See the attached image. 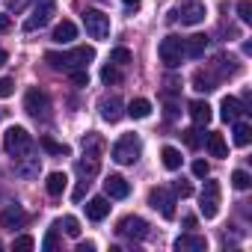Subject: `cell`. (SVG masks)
<instances>
[{"mask_svg":"<svg viewBox=\"0 0 252 252\" xmlns=\"http://www.w3.org/2000/svg\"><path fill=\"white\" fill-rule=\"evenodd\" d=\"M45 60H48V65H51V68L74 71V68H86V65L95 60V48H74V51H65V54L48 51V54H45Z\"/></svg>","mask_w":252,"mask_h":252,"instance_id":"cell-1","label":"cell"},{"mask_svg":"<svg viewBox=\"0 0 252 252\" xmlns=\"http://www.w3.org/2000/svg\"><path fill=\"white\" fill-rule=\"evenodd\" d=\"M205 51H208V36L196 33V36L184 39V57H190V60H199Z\"/></svg>","mask_w":252,"mask_h":252,"instance_id":"cell-18","label":"cell"},{"mask_svg":"<svg viewBox=\"0 0 252 252\" xmlns=\"http://www.w3.org/2000/svg\"><path fill=\"white\" fill-rule=\"evenodd\" d=\"M6 3H9V6H18V3H21V0H6Z\"/></svg>","mask_w":252,"mask_h":252,"instance_id":"cell-49","label":"cell"},{"mask_svg":"<svg viewBox=\"0 0 252 252\" xmlns=\"http://www.w3.org/2000/svg\"><path fill=\"white\" fill-rule=\"evenodd\" d=\"M231 184H234L237 190H249L252 178H249V172H243V169H234V172H231Z\"/></svg>","mask_w":252,"mask_h":252,"instance_id":"cell-33","label":"cell"},{"mask_svg":"<svg viewBox=\"0 0 252 252\" xmlns=\"http://www.w3.org/2000/svg\"><path fill=\"white\" fill-rule=\"evenodd\" d=\"M74 36H77V27H74L71 21H60V24L54 27V42H60V45L74 42Z\"/></svg>","mask_w":252,"mask_h":252,"instance_id":"cell-23","label":"cell"},{"mask_svg":"<svg viewBox=\"0 0 252 252\" xmlns=\"http://www.w3.org/2000/svg\"><path fill=\"white\" fill-rule=\"evenodd\" d=\"M175 193H178V196L184 199V196H190V193H193V187H190L187 181H178V184H175Z\"/></svg>","mask_w":252,"mask_h":252,"instance_id":"cell-43","label":"cell"},{"mask_svg":"<svg viewBox=\"0 0 252 252\" xmlns=\"http://www.w3.org/2000/svg\"><path fill=\"white\" fill-rule=\"evenodd\" d=\"M205 146H208V152H211V158H228V146H225V140H222V134H217V131H211V134L205 137Z\"/></svg>","mask_w":252,"mask_h":252,"instance_id":"cell-20","label":"cell"},{"mask_svg":"<svg viewBox=\"0 0 252 252\" xmlns=\"http://www.w3.org/2000/svg\"><path fill=\"white\" fill-rule=\"evenodd\" d=\"M98 169H101V158H98V152H86V149H83V158L77 160V175L89 181L92 175H98Z\"/></svg>","mask_w":252,"mask_h":252,"instance_id":"cell-14","label":"cell"},{"mask_svg":"<svg viewBox=\"0 0 252 252\" xmlns=\"http://www.w3.org/2000/svg\"><path fill=\"white\" fill-rule=\"evenodd\" d=\"M18 175H21V178H33V175H39V158H30L27 163H18Z\"/></svg>","mask_w":252,"mask_h":252,"instance_id":"cell-31","label":"cell"},{"mask_svg":"<svg viewBox=\"0 0 252 252\" xmlns=\"http://www.w3.org/2000/svg\"><path fill=\"white\" fill-rule=\"evenodd\" d=\"M101 3H104V0H101Z\"/></svg>","mask_w":252,"mask_h":252,"instance_id":"cell-50","label":"cell"},{"mask_svg":"<svg viewBox=\"0 0 252 252\" xmlns=\"http://www.w3.org/2000/svg\"><path fill=\"white\" fill-rule=\"evenodd\" d=\"M3 149L9 155H15V158H24L33 149V137L21 128V125H12V128L6 131V137H3Z\"/></svg>","mask_w":252,"mask_h":252,"instance_id":"cell-4","label":"cell"},{"mask_svg":"<svg viewBox=\"0 0 252 252\" xmlns=\"http://www.w3.org/2000/svg\"><path fill=\"white\" fill-rule=\"evenodd\" d=\"M54 12H57V0H36V6H33L30 18L24 21V30H27V33L42 30V27L54 18Z\"/></svg>","mask_w":252,"mask_h":252,"instance_id":"cell-5","label":"cell"},{"mask_svg":"<svg viewBox=\"0 0 252 252\" xmlns=\"http://www.w3.org/2000/svg\"><path fill=\"white\" fill-rule=\"evenodd\" d=\"M12 92H15V80L3 77V80H0V98H9Z\"/></svg>","mask_w":252,"mask_h":252,"instance_id":"cell-41","label":"cell"},{"mask_svg":"<svg viewBox=\"0 0 252 252\" xmlns=\"http://www.w3.org/2000/svg\"><path fill=\"white\" fill-rule=\"evenodd\" d=\"M86 187H89V181H86V178H83V181H80V184H77V190H74V193H71V199H74V202H80V199H83V193H86Z\"/></svg>","mask_w":252,"mask_h":252,"instance_id":"cell-42","label":"cell"},{"mask_svg":"<svg viewBox=\"0 0 252 252\" xmlns=\"http://www.w3.org/2000/svg\"><path fill=\"white\" fill-rule=\"evenodd\" d=\"M104 193H107L110 199H128V196H131V184L125 181L122 175H107V178H104Z\"/></svg>","mask_w":252,"mask_h":252,"instance_id":"cell-12","label":"cell"},{"mask_svg":"<svg viewBox=\"0 0 252 252\" xmlns=\"http://www.w3.org/2000/svg\"><path fill=\"white\" fill-rule=\"evenodd\" d=\"M160 160H163V166H166L169 172L181 169V152H178V149H172V146H163V152H160Z\"/></svg>","mask_w":252,"mask_h":252,"instance_id":"cell-25","label":"cell"},{"mask_svg":"<svg viewBox=\"0 0 252 252\" xmlns=\"http://www.w3.org/2000/svg\"><path fill=\"white\" fill-rule=\"evenodd\" d=\"M57 246H60V231H57V222H54V225L48 228L45 240H42V249H45V252H54Z\"/></svg>","mask_w":252,"mask_h":252,"instance_id":"cell-30","label":"cell"},{"mask_svg":"<svg viewBox=\"0 0 252 252\" xmlns=\"http://www.w3.org/2000/svg\"><path fill=\"white\" fill-rule=\"evenodd\" d=\"M243 113H246V110H243L240 98H234V95H225V98H222V104H220V116H222V122H237Z\"/></svg>","mask_w":252,"mask_h":252,"instance_id":"cell-16","label":"cell"},{"mask_svg":"<svg viewBox=\"0 0 252 252\" xmlns=\"http://www.w3.org/2000/svg\"><path fill=\"white\" fill-rule=\"evenodd\" d=\"M193 175H196V178H208V175H211L208 160H196V163H193Z\"/></svg>","mask_w":252,"mask_h":252,"instance_id":"cell-40","label":"cell"},{"mask_svg":"<svg viewBox=\"0 0 252 252\" xmlns=\"http://www.w3.org/2000/svg\"><path fill=\"white\" fill-rule=\"evenodd\" d=\"M175 18H181V24H187V27L202 24V21H205V3H199V0H187Z\"/></svg>","mask_w":252,"mask_h":252,"instance_id":"cell-11","label":"cell"},{"mask_svg":"<svg viewBox=\"0 0 252 252\" xmlns=\"http://www.w3.org/2000/svg\"><path fill=\"white\" fill-rule=\"evenodd\" d=\"M83 27L92 39H107L110 36V15H104L98 9H86L83 12Z\"/></svg>","mask_w":252,"mask_h":252,"instance_id":"cell-8","label":"cell"},{"mask_svg":"<svg viewBox=\"0 0 252 252\" xmlns=\"http://www.w3.org/2000/svg\"><path fill=\"white\" fill-rule=\"evenodd\" d=\"M65 187H68L65 172H51V175H48V181H45V190H48L51 196H63V193H65Z\"/></svg>","mask_w":252,"mask_h":252,"instance_id":"cell-24","label":"cell"},{"mask_svg":"<svg viewBox=\"0 0 252 252\" xmlns=\"http://www.w3.org/2000/svg\"><path fill=\"white\" fill-rule=\"evenodd\" d=\"M107 63H113V65H119V68H125L131 63V51L128 48H116V51H110V60Z\"/></svg>","mask_w":252,"mask_h":252,"instance_id":"cell-29","label":"cell"},{"mask_svg":"<svg viewBox=\"0 0 252 252\" xmlns=\"http://www.w3.org/2000/svg\"><path fill=\"white\" fill-rule=\"evenodd\" d=\"M12 27V21H9V15H0V33H6Z\"/></svg>","mask_w":252,"mask_h":252,"instance_id":"cell-44","label":"cell"},{"mask_svg":"<svg viewBox=\"0 0 252 252\" xmlns=\"http://www.w3.org/2000/svg\"><path fill=\"white\" fill-rule=\"evenodd\" d=\"M237 15H240V21H252V3H249V0H240V3H237Z\"/></svg>","mask_w":252,"mask_h":252,"instance_id":"cell-38","label":"cell"},{"mask_svg":"<svg viewBox=\"0 0 252 252\" xmlns=\"http://www.w3.org/2000/svg\"><path fill=\"white\" fill-rule=\"evenodd\" d=\"M184 228H196V217H184Z\"/></svg>","mask_w":252,"mask_h":252,"instance_id":"cell-45","label":"cell"},{"mask_svg":"<svg viewBox=\"0 0 252 252\" xmlns=\"http://www.w3.org/2000/svg\"><path fill=\"white\" fill-rule=\"evenodd\" d=\"M113 160L116 163H122V166H131V163H137L140 160V155H143V143H140V137L137 134H125V137H119L116 140V146H113Z\"/></svg>","mask_w":252,"mask_h":252,"instance_id":"cell-2","label":"cell"},{"mask_svg":"<svg viewBox=\"0 0 252 252\" xmlns=\"http://www.w3.org/2000/svg\"><path fill=\"white\" fill-rule=\"evenodd\" d=\"M175 249L178 252H205L208 249V240L202 234H181L175 240Z\"/></svg>","mask_w":252,"mask_h":252,"instance_id":"cell-17","label":"cell"},{"mask_svg":"<svg viewBox=\"0 0 252 252\" xmlns=\"http://www.w3.org/2000/svg\"><path fill=\"white\" fill-rule=\"evenodd\" d=\"M6 60H9V57H6V51H3V48H0V68H3V65H6Z\"/></svg>","mask_w":252,"mask_h":252,"instance_id":"cell-47","label":"cell"},{"mask_svg":"<svg viewBox=\"0 0 252 252\" xmlns=\"http://www.w3.org/2000/svg\"><path fill=\"white\" fill-rule=\"evenodd\" d=\"M125 104H122V98H116V95H110V98H101V104H98V110H101V119L104 122H119L122 116H125V110H122Z\"/></svg>","mask_w":252,"mask_h":252,"instance_id":"cell-13","label":"cell"},{"mask_svg":"<svg viewBox=\"0 0 252 252\" xmlns=\"http://www.w3.org/2000/svg\"><path fill=\"white\" fill-rule=\"evenodd\" d=\"M71 74V80L77 83V86H89V74H86V68H74V71H68Z\"/></svg>","mask_w":252,"mask_h":252,"instance_id":"cell-39","label":"cell"},{"mask_svg":"<svg viewBox=\"0 0 252 252\" xmlns=\"http://www.w3.org/2000/svg\"><path fill=\"white\" fill-rule=\"evenodd\" d=\"M211 104L208 101H190V119L196 122V125H208L211 122Z\"/></svg>","mask_w":252,"mask_h":252,"instance_id":"cell-21","label":"cell"},{"mask_svg":"<svg viewBox=\"0 0 252 252\" xmlns=\"http://www.w3.org/2000/svg\"><path fill=\"white\" fill-rule=\"evenodd\" d=\"M184 143H187L190 149H199V146L205 143V137H202L199 128H190V131H184Z\"/></svg>","mask_w":252,"mask_h":252,"instance_id":"cell-34","label":"cell"},{"mask_svg":"<svg viewBox=\"0 0 252 252\" xmlns=\"http://www.w3.org/2000/svg\"><path fill=\"white\" fill-rule=\"evenodd\" d=\"M199 211L205 220H214L220 214V184L217 181H205V187L199 193Z\"/></svg>","mask_w":252,"mask_h":252,"instance_id":"cell-6","label":"cell"},{"mask_svg":"<svg viewBox=\"0 0 252 252\" xmlns=\"http://www.w3.org/2000/svg\"><path fill=\"white\" fill-rule=\"evenodd\" d=\"M101 80H104V83H119V80H122V74H119V65L107 63V65L101 68Z\"/></svg>","mask_w":252,"mask_h":252,"instance_id":"cell-32","label":"cell"},{"mask_svg":"<svg viewBox=\"0 0 252 252\" xmlns=\"http://www.w3.org/2000/svg\"><path fill=\"white\" fill-rule=\"evenodd\" d=\"M158 57H160V63H163L166 68H178L181 60H184V39H181V36H166V39H160Z\"/></svg>","mask_w":252,"mask_h":252,"instance_id":"cell-3","label":"cell"},{"mask_svg":"<svg viewBox=\"0 0 252 252\" xmlns=\"http://www.w3.org/2000/svg\"><path fill=\"white\" fill-rule=\"evenodd\" d=\"M42 149H45V152H51V155H68V149H65V146H60V143H54L51 137H42Z\"/></svg>","mask_w":252,"mask_h":252,"instance_id":"cell-36","label":"cell"},{"mask_svg":"<svg viewBox=\"0 0 252 252\" xmlns=\"http://www.w3.org/2000/svg\"><path fill=\"white\" fill-rule=\"evenodd\" d=\"M33 246H36V240H33L30 234H21V237H15V240H12V249H18V252L33 249Z\"/></svg>","mask_w":252,"mask_h":252,"instance_id":"cell-37","label":"cell"},{"mask_svg":"<svg viewBox=\"0 0 252 252\" xmlns=\"http://www.w3.org/2000/svg\"><path fill=\"white\" fill-rule=\"evenodd\" d=\"M125 113H128L131 119H149V116H152V101H149V98H134Z\"/></svg>","mask_w":252,"mask_h":252,"instance_id":"cell-22","label":"cell"},{"mask_svg":"<svg viewBox=\"0 0 252 252\" xmlns=\"http://www.w3.org/2000/svg\"><path fill=\"white\" fill-rule=\"evenodd\" d=\"M107 214H110V202H107L104 196H95V199H89V202H86V217H89V220L101 222Z\"/></svg>","mask_w":252,"mask_h":252,"instance_id":"cell-19","label":"cell"},{"mask_svg":"<svg viewBox=\"0 0 252 252\" xmlns=\"http://www.w3.org/2000/svg\"><path fill=\"white\" fill-rule=\"evenodd\" d=\"M149 205H152L155 211H160L163 220H172V217H175V196H172L166 187H155V190L149 193Z\"/></svg>","mask_w":252,"mask_h":252,"instance_id":"cell-10","label":"cell"},{"mask_svg":"<svg viewBox=\"0 0 252 252\" xmlns=\"http://www.w3.org/2000/svg\"><path fill=\"white\" fill-rule=\"evenodd\" d=\"M214 68L220 71V77H231V74H237V63H234L231 57H217Z\"/></svg>","mask_w":252,"mask_h":252,"instance_id":"cell-28","label":"cell"},{"mask_svg":"<svg viewBox=\"0 0 252 252\" xmlns=\"http://www.w3.org/2000/svg\"><path fill=\"white\" fill-rule=\"evenodd\" d=\"M193 89H199V92H214V89H217V80H214L211 74H205V71H196V74H193Z\"/></svg>","mask_w":252,"mask_h":252,"instance_id":"cell-27","label":"cell"},{"mask_svg":"<svg viewBox=\"0 0 252 252\" xmlns=\"http://www.w3.org/2000/svg\"><path fill=\"white\" fill-rule=\"evenodd\" d=\"M92 249H95V243H80L77 246V252H92Z\"/></svg>","mask_w":252,"mask_h":252,"instance_id":"cell-46","label":"cell"},{"mask_svg":"<svg viewBox=\"0 0 252 252\" xmlns=\"http://www.w3.org/2000/svg\"><path fill=\"white\" fill-rule=\"evenodd\" d=\"M234 125V143L240 146V149H246L249 143H252V128L246 122H231Z\"/></svg>","mask_w":252,"mask_h":252,"instance_id":"cell-26","label":"cell"},{"mask_svg":"<svg viewBox=\"0 0 252 252\" xmlns=\"http://www.w3.org/2000/svg\"><path fill=\"white\" fill-rule=\"evenodd\" d=\"M27 222V214L18 208V205H9V208H3V211H0V228H21Z\"/></svg>","mask_w":252,"mask_h":252,"instance_id":"cell-15","label":"cell"},{"mask_svg":"<svg viewBox=\"0 0 252 252\" xmlns=\"http://www.w3.org/2000/svg\"><path fill=\"white\" fill-rule=\"evenodd\" d=\"M24 110H27L33 119H45L48 110H51V98H48V92L39 89V86L27 89V95H24Z\"/></svg>","mask_w":252,"mask_h":252,"instance_id":"cell-7","label":"cell"},{"mask_svg":"<svg viewBox=\"0 0 252 252\" xmlns=\"http://www.w3.org/2000/svg\"><path fill=\"white\" fill-rule=\"evenodd\" d=\"M116 234L125 237V240H143L149 234V222L143 217H125V220H119Z\"/></svg>","mask_w":252,"mask_h":252,"instance_id":"cell-9","label":"cell"},{"mask_svg":"<svg viewBox=\"0 0 252 252\" xmlns=\"http://www.w3.org/2000/svg\"><path fill=\"white\" fill-rule=\"evenodd\" d=\"M60 228H65V234H68V237H77V234H80V222H77L74 217L60 220Z\"/></svg>","mask_w":252,"mask_h":252,"instance_id":"cell-35","label":"cell"},{"mask_svg":"<svg viewBox=\"0 0 252 252\" xmlns=\"http://www.w3.org/2000/svg\"><path fill=\"white\" fill-rule=\"evenodd\" d=\"M122 3H125V6H137V3H140V0H122Z\"/></svg>","mask_w":252,"mask_h":252,"instance_id":"cell-48","label":"cell"}]
</instances>
